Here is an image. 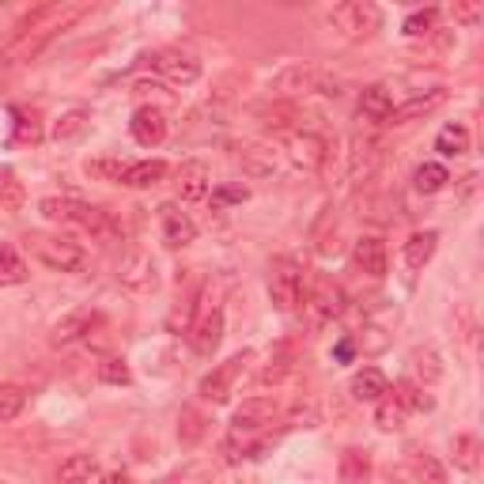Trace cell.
<instances>
[{"label":"cell","instance_id":"cell-11","mask_svg":"<svg viewBox=\"0 0 484 484\" xmlns=\"http://www.w3.org/2000/svg\"><path fill=\"white\" fill-rule=\"evenodd\" d=\"M378 163H382V144L371 140V137H355L352 151H348V182L352 186L371 182V174H375Z\"/></svg>","mask_w":484,"mask_h":484},{"label":"cell","instance_id":"cell-30","mask_svg":"<svg viewBox=\"0 0 484 484\" xmlns=\"http://www.w3.org/2000/svg\"><path fill=\"white\" fill-rule=\"evenodd\" d=\"M409 469L420 484H447V469L439 466V458L436 454H427V450H413L409 454Z\"/></svg>","mask_w":484,"mask_h":484},{"label":"cell","instance_id":"cell-10","mask_svg":"<svg viewBox=\"0 0 484 484\" xmlns=\"http://www.w3.org/2000/svg\"><path fill=\"white\" fill-rule=\"evenodd\" d=\"M303 307L311 311V322L314 325H325V322H334L345 311V292H341V284H334V280H318L311 299L303 303Z\"/></svg>","mask_w":484,"mask_h":484},{"label":"cell","instance_id":"cell-37","mask_svg":"<svg viewBox=\"0 0 484 484\" xmlns=\"http://www.w3.org/2000/svg\"><path fill=\"white\" fill-rule=\"evenodd\" d=\"M454 466L458 469H477L480 466V439L477 436H458L454 439Z\"/></svg>","mask_w":484,"mask_h":484},{"label":"cell","instance_id":"cell-47","mask_svg":"<svg viewBox=\"0 0 484 484\" xmlns=\"http://www.w3.org/2000/svg\"><path fill=\"white\" fill-rule=\"evenodd\" d=\"M454 19L466 23V27H473V23L484 19V5H477V0H466V5H454Z\"/></svg>","mask_w":484,"mask_h":484},{"label":"cell","instance_id":"cell-40","mask_svg":"<svg viewBox=\"0 0 484 484\" xmlns=\"http://www.w3.org/2000/svg\"><path fill=\"white\" fill-rule=\"evenodd\" d=\"M98 378L110 382V386H129L133 371H129V364H125V360H118V355H107V360L98 364Z\"/></svg>","mask_w":484,"mask_h":484},{"label":"cell","instance_id":"cell-29","mask_svg":"<svg viewBox=\"0 0 484 484\" xmlns=\"http://www.w3.org/2000/svg\"><path fill=\"white\" fill-rule=\"evenodd\" d=\"M367 477H371V458H367V450L348 447L341 454V484H367Z\"/></svg>","mask_w":484,"mask_h":484},{"label":"cell","instance_id":"cell-48","mask_svg":"<svg viewBox=\"0 0 484 484\" xmlns=\"http://www.w3.org/2000/svg\"><path fill=\"white\" fill-rule=\"evenodd\" d=\"M417 371L424 375V382H436L443 371H439V360H436V352H417Z\"/></svg>","mask_w":484,"mask_h":484},{"label":"cell","instance_id":"cell-24","mask_svg":"<svg viewBox=\"0 0 484 484\" xmlns=\"http://www.w3.org/2000/svg\"><path fill=\"white\" fill-rule=\"evenodd\" d=\"M27 201V190H23L19 174L12 167H0V216H15Z\"/></svg>","mask_w":484,"mask_h":484},{"label":"cell","instance_id":"cell-21","mask_svg":"<svg viewBox=\"0 0 484 484\" xmlns=\"http://www.w3.org/2000/svg\"><path fill=\"white\" fill-rule=\"evenodd\" d=\"M178 193H182V201H205L209 197V163L190 160L178 167Z\"/></svg>","mask_w":484,"mask_h":484},{"label":"cell","instance_id":"cell-49","mask_svg":"<svg viewBox=\"0 0 484 484\" xmlns=\"http://www.w3.org/2000/svg\"><path fill=\"white\" fill-rule=\"evenodd\" d=\"M103 484H133V477L118 469V473H107V477H103Z\"/></svg>","mask_w":484,"mask_h":484},{"label":"cell","instance_id":"cell-12","mask_svg":"<svg viewBox=\"0 0 484 484\" xmlns=\"http://www.w3.org/2000/svg\"><path fill=\"white\" fill-rule=\"evenodd\" d=\"M276 417V401L273 397H250L242 401L235 417H232V436H250V431H262L265 424H273Z\"/></svg>","mask_w":484,"mask_h":484},{"label":"cell","instance_id":"cell-17","mask_svg":"<svg viewBox=\"0 0 484 484\" xmlns=\"http://www.w3.org/2000/svg\"><path fill=\"white\" fill-rule=\"evenodd\" d=\"M160 220H163V242L170 250H182V246H190L197 239V223L182 209H178V205H163L160 209Z\"/></svg>","mask_w":484,"mask_h":484},{"label":"cell","instance_id":"cell-9","mask_svg":"<svg viewBox=\"0 0 484 484\" xmlns=\"http://www.w3.org/2000/svg\"><path fill=\"white\" fill-rule=\"evenodd\" d=\"M223 341V311L220 307H201L197 311V322L190 325V345L193 352L201 355H212Z\"/></svg>","mask_w":484,"mask_h":484},{"label":"cell","instance_id":"cell-1","mask_svg":"<svg viewBox=\"0 0 484 484\" xmlns=\"http://www.w3.org/2000/svg\"><path fill=\"white\" fill-rule=\"evenodd\" d=\"M88 12V5H68V0H54V5H42L31 15H23L15 23V31L8 35V42L0 46V68L19 65V61H31L38 57L42 49L54 42L65 27H72L76 19Z\"/></svg>","mask_w":484,"mask_h":484},{"label":"cell","instance_id":"cell-18","mask_svg":"<svg viewBox=\"0 0 484 484\" xmlns=\"http://www.w3.org/2000/svg\"><path fill=\"white\" fill-rule=\"evenodd\" d=\"M129 129H133V140H137V144L156 148V144L167 140V118H163V110H156V107H140V110L133 114V121H129Z\"/></svg>","mask_w":484,"mask_h":484},{"label":"cell","instance_id":"cell-15","mask_svg":"<svg viewBox=\"0 0 484 484\" xmlns=\"http://www.w3.org/2000/svg\"><path fill=\"white\" fill-rule=\"evenodd\" d=\"M151 65H156L160 76H167L170 84H193L201 76V65L190 57V54H178V49H160L156 57H151Z\"/></svg>","mask_w":484,"mask_h":484},{"label":"cell","instance_id":"cell-35","mask_svg":"<svg viewBox=\"0 0 484 484\" xmlns=\"http://www.w3.org/2000/svg\"><path fill=\"white\" fill-rule=\"evenodd\" d=\"M413 182H417V190H420V193H439V190L450 182V174H447V167H443V163H424V167H417Z\"/></svg>","mask_w":484,"mask_h":484},{"label":"cell","instance_id":"cell-23","mask_svg":"<svg viewBox=\"0 0 484 484\" xmlns=\"http://www.w3.org/2000/svg\"><path fill=\"white\" fill-rule=\"evenodd\" d=\"M163 174H167V163H163V160H140V163H129V167H125L121 186H129V190H148V186L163 182Z\"/></svg>","mask_w":484,"mask_h":484},{"label":"cell","instance_id":"cell-27","mask_svg":"<svg viewBox=\"0 0 484 484\" xmlns=\"http://www.w3.org/2000/svg\"><path fill=\"white\" fill-rule=\"evenodd\" d=\"M436 246H439V232H417L409 242H405V265L424 269L431 258H436Z\"/></svg>","mask_w":484,"mask_h":484},{"label":"cell","instance_id":"cell-41","mask_svg":"<svg viewBox=\"0 0 484 484\" xmlns=\"http://www.w3.org/2000/svg\"><path fill=\"white\" fill-rule=\"evenodd\" d=\"M23 405H27V394L19 386H0V424H8L23 413Z\"/></svg>","mask_w":484,"mask_h":484},{"label":"cell","instance_id":"cell-5","mask_svg":"<svg viewBox=\"0 0 484 484\" xmlns=\"http://www.w3.org/2000/svg\"><path fill=\"white\" fill-rule=\"evenodd\" d=\"M329 151H334V144H329L322 133H311V129H288L284 133V156L299 170H322Z\"/></svg>","mask_w":484,"mask_h":484},{"label":"cell","instance_id":"cell-22","mask_svg":"<svg viewBox=\"0 0 484 484\" xmlns=\"http://www.w3.org/2000/svg\"><path fill=\"white\" fill-rule=\"evenodd\" d=\"M447 103V91H427V95H417V98H409V103H401V107H394L390 110V125H405V121H417V118H427L431 110H439Z\"/></svg>","mask_w":484,"mask_h":484},{"label":"cell","instance_id":"cell-16","mask_svg":"<svg viewBox=\"0 0 484 484\" xmlns=\"http://www.w3.org/2000/svg\"><path fill=\"white\" fill-rule=\"evenodd\" d=\"M91 209L95 205H84V201H76V197H42L38 201V212L46 220H54V223H76V227L88 223Z\"/></svg>","mask_w":484,"mask_h":484},{"label":"cell","instance_id":"cell-7","mask_svg":"<svg viewBox=\"0 0 484 484\" xmlns=\"http://www.w3.org/2000/svg\"><path fill=\"white\" fill-rule=\"evenodd\" d=\"M118 280H121L125 292L151 295V292L160 288V269H156V262H151L144 250H129L121 258V265H118Z\"/></svg>","mask_w":484,"mask_h":484},{"label":"cell","instance_id":"cell-31","mask_svg":"<svg viewBox=\"0 0 484 484\" xmlns=\"http://www.w3.org/2000/svg\"><path fill=\"white\" fill-rule=\"evenodd\" d=\"M88 110H68V114H61L57 118V125H54V140L57 144H68V140H80L84 133H88Z\"/></svg>","mask_w":484,"mask_h":484},{"label":"cell","instance_id":"cell-6","mask_svg":"<svg viewBox=\"0 0 484 484\" xmlns=\"http://www.w3.org/2000/svg\"><path fill=\"white\" fill-rule=\"evenodd\" d=\"M269 299L280 314H292L299 303H303V273L295 262H276L269 273Z\"/></svg>","mask_w":484,"mask_h":484},{"label":"cell","instance_id":"cell-20","mask_svg":"<svg viewBox=\"0 0 484 484\" xmlns=\"http://www.w3.org/2000/svg\"><path fill=\"white\" fill-rule=\"evenodd\" d=\"M235 160L250 178H273L276 174V148H269V144H242Z\"/></svg>","mask_w":484,"mask_h":484},{"label":"cell","instance_id":"cell-2","mask_svg":"<svg viewBox=\"0 0 484 484\" xmlns=\"http://www.w3.org/2000/svg\"><path fill=\"white\" fill-rule=\"evenodd\" d=\"M27 250L35 253V258L46 265V269H54V273H80L88 269V250L80 242H72L65 235H27Z\"/></svg>","mask_w":484,"mask_h":484},{"label":"cell","instance_id":"cell-8","mask_svg":"<svg viewBox=\"0 0 484 484\" xmlns=\"http://www.w3.org/2000/svg\"><path fill=\"white\" fill-rule=\"evenodd\" d=\"M250 364V352H239V355H232L227 364H220L212 375H205L201 378V386H197V394L205 397V401H212V405H223L227 397H232V390H235V378L242 375V367Z\"/></svg>","mask_w":484,"mask_h":484},{"label":"cell","instance_id":"cell-32","mask_svg":"<svg viewBox=\"0 0 484 484\" xmlns=\"http://www.w3.org/2000/svg\"><path fill=\"white\" fill-rule=\"evenodd\" d=\"M436 151L439 156H466L469 151V129L466 125H447V129H439Z\"/></svg>","mask_w":484,"mask_h":484},{"label":"cell","instance_id":"cell-14","mask_svg":"<svg viewBox=\"0 0 484 484\" xmlns=\"http://www.w3.org/2000/svg\"><path fill=\"white\" fill-rule=\"evenodd\" d=\"M95 322H98V314L95 311H72V314H65L54 329H49V345L54 348H65V345H76V341H84L91 329H95Z\"/></svg>","mask_w":484,"mask_h":484},{"label":"cell","instance_id":"cell-33","mask_svg":"<svg viewBox=\"0 0 484 484\" xmlns=\"http://www.w3.org/2000/svg\"><path fill=\"white\" fill-rule=\"evenodd\" d=\"M284 424H288V427H318V424H322V405H318L314 397L292 401V409H288Z\"/></svg>","mask_w":484,"mask_h":484},{"label":"cell","instance_id":"cell-3","mask_svg":"<svg viewBox=\"0 0 484 484\" xmlns=\"http://www.w3.org/2000/svg\"><path fill=\"white\" fill-rule=\"evenodd\" d=\"M273 91L280 98H295V95H329V98H337L341 95V84L334 80L329 72L322 68H311V65H292L276 76V84Z\"/></svg>","mask_w":484,"mask_h":484},{"label":"cell","instance_id":"cell-44","mask_svg":"<svg viewBox=\"0 0 484 484\" xmlns=\"http://www.w3.org/2000/svg\"><path fill=\"white\" fill-rule=\"evenodd\" d=\"M129 163H121V160H91L88 163V174L91 178H103V182H121V174Z\"/></svg>","mask_w":484,"mask_h":484},{"label":"cell","instance_id":"cell-46","mask_svg":"<svg viewBox=\"0 0 484 484\" xmlns=\"http://www.w3.org/2000/svg\"><path fill=\"white\" fill-rule=\"evenodd\" d=\"M436 19H439V12H436V8H427V12H413L409 19H405V35L420 38V35H427L431 27H436Z\"/></svg>","mask_w":484,"mask_h":484},{"label":"cell","instance_id":"cell-34","mask_svg":"<svg viewBox=\"0 0 484 484\" xmlns=\"http://www.w3.org/2000/svg\"><path fill=\"white\" fill-rule=\"evenodd\" d=\"M209 431V417L201 409H182V417H178V439H182L186 447H193L197 439H205Z\"/></svg>","mask_w":484,"mask_h":484},{"label":"cell","instance_id":"cell-43","mask_svg":"<svg viewBox=\"0 0 484 484\" xmlns=\"http://www.w3.org/2000/svg\"><path fill=\"white\" fill-rule=\"evenodd\" d=\"M284 375H292V352H288V345H280V352H276V360L262 371V382H265V386H269V382H273V386H276V382L280 378H284Z\"/></svg>","mask_w":484,"mask_h":484},{"label":"cell","instance_id":"cell-26","mask_svg":"<svg viewBox=\"0 0 484 484\" xmlns=\"http://www.w3.org/2000/svg\"><path fill=\"white\" fill-rule=\"evenodd\" d=\"M95 473H98V462L91 454H72L57 469V484H91Z\"/></svg>","mask_w":484,"mask_h":484},{"label":"cell","instance_id":"cell-45","mask_svg":"<svg viewBox=\"0 0 484 484\" xmlns=\"http://www.w3.org/2000/svg\"><path fill=\"white\" fill-rule=\"evenodd\" d=\"M250 197V190L242 182H232V186H220L212 190V209H227V205H242V201Z\"/></svg>","mask_w":484,"mask_h":484},{"label":"cell","instance_id":"cell-13","mask_svg":"<svg viewBox=\"0 0 484 484\" xmlns=\"http://www.w3.org/2000/svg\"><path fill=\"white\" fill-rule=\"evenodd\" d=\"M352 262H355V269H360L364 276L382 280V276H386V269H390L386 242L375 239V235H364L360 242H355V250H352Z\"/></svg>","mask_w":484,"mask_h":484},{"label":"cell","instance_id":"cell-19","mask_svg":"<svg viewBox=\"0 0 484 484\" xmlns=\"http://www.w3.org/2000/svg\"><path fill=\"white\" fill-rule=\"evenodd\" d=\"M352 397L355 401H364V405H378L382 397L390 394V382H386V375H382L378 367H364V371H355L352 375Z\"/></svg>","mask_w":484,"mask_h":484},{"label":"cell","instance_id":"cell-4","mask_svg":"<svg viewBox=\"0 0 484 484\" xmlns=\"http://www.w3.org/2000/svg\"><path fill=\"white\" fill-rule=\"evenodd\" d=\"M325 23L334 27L341 38L348 42H364L378 31V8L364 5V0H348V5H337L334 12L325 15Z\"/></svg>","mask_w":484,"mask_h":484},{"label":"cell","instance_id":"cell-42","mask_svg":"<svg viewBox=\"0 0 484 484\" xmlns=\"http://www.w3.org/2000/svg\"><path fill=\"white\" fill-rule=\"evenodd\" d=\"M375 424H378L382 431H397V427L405 424V409H401L397 401L382 397V401H378V413H375Z\"/></svg>","mask_w":484,"mask_h":484},{"label":"cell","instance_id":"cell-28","mask_svg":"<svg viewBox=\"0 0 484 484\" xmlns=\"http://www.w3.org/2000/svg\"><path fill=\"white\" fill-rule=\"evenodd\" d=\"M31 276V269H27V262L19 258V250L15 246H0V288H15V284H23V280Z\"/></svg>","mask_w":484,"mask_h":484},{"label":"cell","instance_id":"cell-36","mask_svg":"<svg viewBox=\"0 0 484 484\" xmlns=\"http://www.w3.org/2000/svg\"><path fill=\"white\" fill-rule=\"evenodd\" d=\"M12 118H15V140H19V144H38V140H42V121H38L35 110L15 107Z\"/></svg>","mask_w":484,"mask_h":484},{"label":"cell","instance_id":"cell-39","mask_svg":"<svg viewBox=\"0 0 484 484\" xmlns=\"http://www.w3.org/2000/svg\"><path fill=\"white\" fill-rule=\"evenodd\" d=\"M394 401L401 405V409H417V413H427V409H431V397L417 386V382H397Z\"/></svg>","mask_w":484,"mask_h":484},{"label":"cell","instance_id":"cell-25","mask_svg":"<svg viewBox=\"0 0 484 484\" xmlns=\"http://www.w3.org/2000/svg\"><path fill=\"white\" fill-rule=\"evenodd\" d=\"M390 110H394V98H390V91L382 88V84H371V88L360 91V118H367V121H386Z\"/></svg>","mask_w":484,"mask_h":484},{"label":"cell","instance_id":"cell-38","mask_svg":"<svg viewBox=\"0 0 484 484\" xmlns=\"http://www.w3.org/2000/svg\"><path fill=\"white\" fill-rule=\"evenodd\" d=\"M84 232H88V235H95V239H103V242H110V239H118V235H121V227L114 223V216H110V212L91 209V216H88V223H84Z\"/></svg>","mask_w":484,"mask_h":484}]
</instances>
